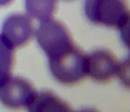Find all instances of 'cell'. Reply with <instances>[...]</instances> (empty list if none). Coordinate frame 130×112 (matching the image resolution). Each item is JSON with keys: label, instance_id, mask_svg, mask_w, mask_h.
Here are the masks:
<instances>
[{"label": "cell", "instance_id": "6da1fadb", "mask_svg": "<svg viewBox=\"0 0 130 112\" xmlns=\"http://www.w3.org/2000/svg\"><path fill=\"white\" fill-rule=\"evenodd\" d=\"M85 13L96 25L119 28L123 37L129 25V9L126 0H86Z\"/></svg>", "mask_w": 130, "mask_h": 112}, {"label": "cell", "instance_id": "7a4b0ae2", "mask_svg": "<svg viewBox=\"0 0 130 112\" xmlns=\"http://www.w3.org/2000/svg\"><path fill=\"white\" fill-rule=\"evenodd\" d=\"M87 55L74 45L65 52L49 59L52 75L63 85H74L87 76Z\"/></svg>", "mask_w": 130, "mask_h": 112}, {"label": "cell", "instance_id": "3957f363", "mask_svg": "<svg viewBox=\"0 0 130 112\" xmlns=\"http://www.w3.org/2000/svg\"><path fill=\"white\" fill-rule=\"evenodd\" d=\"M36 38L49 59L65 52L75 45L67 27L53 18L41 21L36 32Z\"/></svg>", "mask_w": 130, "mask_h": 112}, {"label": "cell", "instance_id": "277c9868", "mask_svg": "<svg viewBox=\"0 0 130 112\" xmlns=\"http://www.w3.org/2000/svg\"><path fill=\"white\" fill-rule=\"evenodd\" d=\"M125 64L120 63L111 51L100 49L87 57V75L99 83H106L116 76L126 81Z\"/></svg>", "mask_w": 130, "mask_h": 112}, {"label": "cell", "instance_id": "5b68a950", "mask_svg": "<svg viewBox=\"0 0 130 112\" xmlns=\"http://www.w3.org/2000/svg\"><path fill=\"white\" fill-rule=\"evenodd\" d=\"M37 95L30 82L19 76H10L0 84V101L8 108L28 107Z\"/></svg>", "mask_w": 130, "mask_h": 112}, {"label": "cell", "instance_id": "8992f818", "mask_svg": "<svg viewBox=\"0 0 130 112\" xmlns=\"http://www.w3.org/2000/svg\"><path fill=\"white\" fill-rule=\"evenodd\" d=\"M34 24L29 15L15 13L6 19L0 36L14 49L27 45L34 36Z\"/></svg>", "mask_w": 130, "mask_h": 112}, {"label": "cell", "instance_id": "52a82bcc", "mask_svg": "<svg viewBox=\"0 0 130 112\" xmlns=\"http://www.w3.org/2000/svg\"><path fill=\"white\" fill-rule=\"evenodd\" d=\"M32 112H71L73 109L52 92L37 93L34 100L27 107Z\"/></svg>", "mask_w": 130, "mask_h": 112}, {"label": "cell", "instance_id": "ba28073f", "mask_svg": "<svg viewBox=\"0 0 130 112\" xmlns=\"http://www.w3.org/2000/svg\"><path fill=\"white\" fill-rule=\"evenodd\" d=\"M58 0H25L27 14L40 21L52 18L58 10Z\"/></svg>", "mask_w": 130, "mask_h": 112}, {"label": "cell", "instance_id": "9c48e42d", "mask_svg": "<svg viewBox=\"0 0 130 112\" xmlns=\"http://www.w3.org/2000/svg\"><path fill=\"white\" fill-rule=\"evenodd\" d=\"M14 64V49L0 36V84L10 77Z\"/></svg>", "mask_w": 130, "mask_h": 112}, {"label": "cell", "instance_id": "30bf717a", "mask_svg": "<svg viewBox=\"0 0 130 112\" xmlns=\"http://www.w3.org/2000/svg\"><path fill=\"white\" fill-rule=\"evenodd\" d=\"M14 0H0V7H5V6H9L13 2Z\"/></svg>", "mask_w": 130, "mask_h": 112}]
</instances>
